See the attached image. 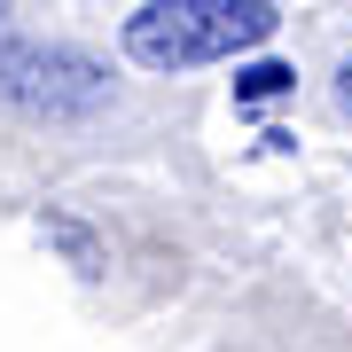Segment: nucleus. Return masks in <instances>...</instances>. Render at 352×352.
I'll use <instances>...</instances> for the list:
<instances>
[{"mask_svg": "<svg viewBox=\"0 0 352 352\" xmlns=\"http://www.w3.org/2000/svg\"><path fill=\"white\" fill-rule=\"evenodd\" d=\"M274 0H149L126 16V55L141 71H196V63H235L274 39Z\"/></svg>", "mask_w": 352, "mask_h": 352, "instance_id": "f257e3e1", "label": "nucleus"}, {"mask_svg": "<svg viewBox=\"0 0 352 352\" xmlns=\"http://www.w3.org/2000/svg\"><path fill=\"white\" fill-rule=\"evenodd\" d=\"M0 102L24 118H87L110 102V71L63 39H0Z\"/></svg>", "mask_w": 352, "mask_h": 352, "instance_id": "f03ea898", "label": "nucleus"}, {"mask_svg": "<svg viewBox=\"0 0 352 352\" xmlns=\"http://www.w3.org/2000/svg\"><path fill=\"white\" fill-rule=\"evenodd\" d=\"M298 87V71L289 63H251V71H235V102H274Z\"/></svg>", "mask_w": 352, "mask_h": 352, "instance_id": "7ed1b4c3", "label": "nucleus"}, {"mask_svg": "<svg viewBox=\"0 0 352 352\" xmlns=\"http://www.w3.org/2000/svg\"><path fill=\"white\" fill-rule=\"evenodd\" d=\"M337 102H344V118H352V55L337 63Z\"/></svg>", "mask_w": 352, "mask_h": 352, "instance_id": "20e7f679", "label": "nucleus"}, {"mask_svg": "<svg viewBox=\"0 0 352 352\" xmlns=\"http://www.w3.org/2000/svg\"><path fill=\"white\" fill-rule=\"evenodd\" d=\"M0 8H8V0H0Z\"/></svg>", "mask_w": 352, "mask_h": 352, "instance_id": "39448f33", "label": "nucleus"}]
</instances>
